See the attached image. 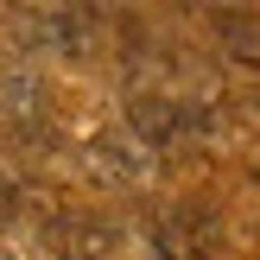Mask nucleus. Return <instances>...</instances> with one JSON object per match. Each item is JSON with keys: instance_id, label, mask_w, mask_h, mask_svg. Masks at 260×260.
I'll return each instance as SVG.
<instances>
[{"instance_id": "6", "label": "nucleus", "mask_w": 260, "mask_h": 260, "mask_svg": "<svg viewBox=\"0 0 260 260\" xmlns=\"http://www.w3.org/2000/svg\"><path fill=\"white\" fill-rule=\"evenodd\" d=\"M254 172H260V146H254Z\"/></svg>"}, {"instance_id": "5", "label": "nucleus", "mask_w": 260, "mask_h": 260, "mask_svg": "<svg viewBox=\"0 0 260 260\" xmlns=\"http://www.w3.org/2000/svg\"><path fill=\"white\" fill-rule=\"evenodd\" d=\"M241 89H248V95H241V108H254V114H260V70L241 76Z\"/></svg>"}, {"instance_id": "2", "label": "nucleus", "mask_w": 260, "mask_h": 260, "mask_svg": "<svg viewBox=\"0 0 260 260\" xmlns=\"http://www.w3.org/2000/svg\"><path fill=\"white\" fill-rule=\"evenodd\" d=\"M45 235H51V248H57L63 260H108V254H114V241H121L108 222H102V216H76V210L51 216Z\"/></svg>"}, {"instance_id": "4", "label": "nucleus", "mask_w": 260, "mask_h": 260, "mask_svg": "<svg viewBox=\"0 0 260 260\" xmlns=\"http://www.w3.org/2000/svg\"><path fill=\"white\" fill-rule=\"evenodd\" d=\"M203 19H210V32L222 38V51H229V57L260 63V13H241V7H210Z\"/></svg>"}, {"instance_id": "3", "label": "nucleus", "mask_w": 260, "mask_h": 260, "mask_svg": "<svg viewBox=\"0 0 260 260\" xmlns=\"http://www.w3.org/2000/svg\"><path fill=\"white\" fill-rule=\"evenodd\" d=\"M0 114L13 121V134L45 127V76L32 63H7V76H0Z\"/></svg>"}, {"instance_id": "1", "label": "nucleus", "mask_w": 260, "mask_h": 260, "mask_svg": "<svg viewBox=\"0 0 260 260\" xmlns=\"http://www.w3.org/2000/svg\"><path fill=\"white\" fill-rule=\"evenodd\" d=\"M7 19L25 25L45 51L95 57V51H102V32L114 25V13H102V7H19V13H7Z\"/></svg>"}]
</instances>
